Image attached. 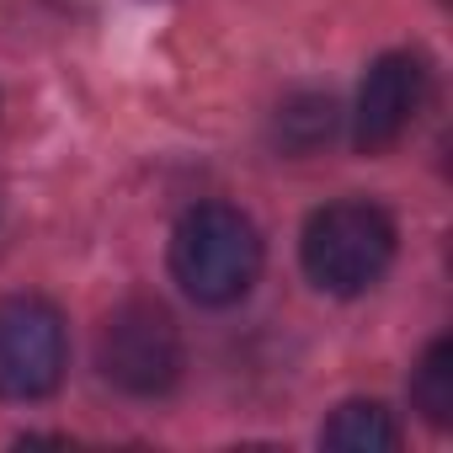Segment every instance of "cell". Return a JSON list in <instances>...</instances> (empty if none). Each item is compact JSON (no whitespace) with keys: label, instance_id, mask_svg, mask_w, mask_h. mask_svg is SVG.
I'll return each instance as SVG.
<instances>
[{"label":"cell","instance_id":"obj_1","mask_svg":"<svg viewBox=\"0 0 453 453\" xmlns=\"http://www.w3.org/2000/svg\"><path fill=\"white\" fill-rule=\"evenodd\" d=\"M171 278L187 299L224 310L251 294L262 278V235L230 203H197L171 230Z\"/></svg>","mask_w":453,"mask_h":453},{"label":"cell","instance_id":"obj_2","mask_svg":"<svg viewBox=\"0 0 453 453\" xmlns=\"http://www.w3.org/2000/svg\"><path fill=\"white\" fill-rule=\"evenodd\" d=\"M299 262L315 288H326L336 299H357L395 262V219L363 197L326 203L310 213L304 235H299Z\"/></svg>","mask_w":453,"mask_h":453},{"label":"cell","instance_id":"obj_3","mask_svg":"<svg viewBox=\"0 0 453 453\" xmlns=\"http://www.w3.org/2000/svg\"><path fill=\"white\" fill-rule=\"evenodd\" d=\"M96 363H102L107 384H118L123 395H139V400L165 395L181 379V331H176L171 310L155 299L118 304L102 326Z\"/></svg>","mask_w":453,"mask_h":453},{"label":"cell","instance_id":"obj_4","mask_svg":"<svg viewBox=\"0 0 453 453\" xmlns=\"http://www.w3.org/2000/svg\"><path fill=\"white\" fill-rule=\"evenodd\" d=\"M65 315L38 294L0 299V400H49L65 379Z\"/></svg>","mask_w":453,"mask_h":453},{"label":"cell","instance_id":"obj_5","mask_svg":"<svg viewBox=\"0 0 453 453\" xmlns=\"http://www.w3.org/2000/svg\"><path fill=\"white\" fill-rule=\"evenodd\" d=\"M432 91L426 59L421 54H379L373 70L357 86V112H352V139L363 155H379L411 134Z\"/></svg>","mask_w":453,"mask_h":453},{"label":"cell","instance_id":"obj_6","mask_svg":"<svg viewBox=\"0 0 453 453\" xmlns=\"http://www.w3.org/2000/svg\"><path fill=\"white\" fill-rule=\"evenodd\" d=\"M320 442L326 448H342V453H384V448L400 442V426H395V416L379 400H347L320 426Z\"/></svg>","mask_w":453,"mask_h":453},{"label":"cell","instance_id":"obj_7","mask_svg":"<svg viewBox=\"0 0 453 453\" xmlns=\"http://www.w3.org/2000/svg\"><path fill=\"white\" fill-rule=\"evenodd\" d=\"M411 405L432 421V426H448L453 421V347L448 342H432L411 373Z\"/></svg>","mask_w":453,"mask_h":453}]
</instances>
